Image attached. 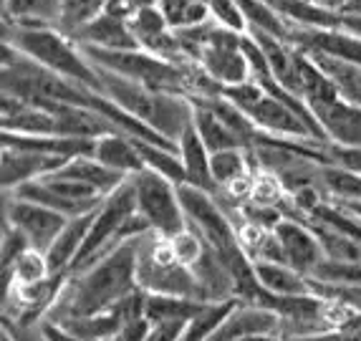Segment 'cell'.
Segmentation results:
<instances>
[{
  "label": "cell",
  "instance_id": "cell-27",
  "mask_svg": "<svg viewBox=\"0 0 361 341\" xmlns=\"http://www.w3.org/2000/svg\"><path fill=\"white\" fill-rule=\"evenodd\" d=\"M111 0H63V13H61L59 28L71 36L78 28H84L86 23L102 16L109 8Z\"/></svg>",
  "mask_w": 361,
  "mask_h": 341
},
{
  "label": "cell",
  "instance_id": "cell-33",
  "mask_svg": "<svg viewBox=\"0 0 361 341\" xmlns=\"http://www.w3.org/2000/svg\"><path fill=\"white\" fill-rule=\"evenodd\" d=\"M283 341H361V326H356V329H326L306 336H290Z\"/></svg>",
  "mask_w": 361,
  "mask_h": 341
},
{
  "label": "cell",
  "instance_id": "cell-23",
  "mask_svg": "<svg viewBox=\"0 0 361 341\" xmlns=\"http://www.w3.org/2000/svg\"><path fill=\"white\" fill-rule=\"evenodd\" d=\"M243 304V299H225V301H207L197 313H195L190 321H187V329L182 341H205L212 331L230 316V313Z\"/></svg>",
  "mask_w": 361,
  "mask_h": 341
},
{
  "label": "cell",
  "instance_id": "cell-26",
  "mask_svg": "<svg viewBox=\"0 0 361 341\" xmlns=\"http://www.w3.org/2000/svg\"><path fill=\"white\" fill-rule=\"evenodd\" d=\"M290 200V192L286 187V182L278 177L273 169L260 167L253 174V190H250V200L247 203L263 205V208H283Z\"/></svg>",
  "mask_w": 361,
  "mask_h": 341
},
{
  "label": "cell",
  "instance_id": "cell-6",
  "mask_svg": "<svg viewBox=\"0 0 361 341\" xmlns=\"http://www.w3.org/2000/svg\"><path fill=\"white\" fill-rule=\"evenodd\" d=\"M243 114L258 126V132L268 134V137L295 139V142H311L313 139L316 142V137H313V132L308 129L306 121L288 104L281 102L278 96L268 94V91H263Z\"/></svg>",
  "mask_w": 361,
  "mask_h": 341
},
{
  "label": "cell",
  "instance_id": "cell-14",
  "mask_svg": "<svg viewBox=\"0 0 361 341\" xmlns=\"http://www.w3.org/2000/svg\"><path fill=\"white\" fill-rule=\"evenodd\" d=\"M97 210L84 213V215L68 217V222L63 225V230L59 233V238L54 240V246L46 251L49 256V265L54 273H68L73 265V261L78 258L81 248L86 243V235L91 230V222H94Z\"/></svg>",
  "mask_w": 361,
  "mask_h": 341
},
{
  "label": "cell",
  "instance_id": "cell-31",
  "mask_svg": "<svg viewBox=\"0 0 361 341\" xmlns=\"http://www.w3.org/2000/svg\"><path fill=\"white\" fill-rule=\"evenodd\" d=\"M3 331L13 341H49V336L43 334L41 323H23L11 316H3Z\"/></svg>",
  "mask_w": 361,
  "mask_h": 341
},
{
  "label": "cell",
  "instance_id": "cell-5",
  "mask_svg": "<svg viewBox=\"0 0 361 341\" xmlns=\"http://www.w3.org/2000/svg\"><path fill=\"white\" fill-rule=\"evenodd\" d=\"M3 222H11L28 238V243L38 251H49L54 240L63 230L68 217L63 213L46 208V205L30 203V200L16 198L13 192L3 190Z\"/></svg>",
  "mask_w": 361,
  "mask_h": 341
},
{
  "label": "cell",
  "instance_id": "cell-11",
  "mask_svg": "<svg viewBox=\"0 0 361 341\" xmlns=\"http://www.w3.org/2000/svg\"><path fill=\"white\" fill-rule=\"evenodd\" d=\"M247 334H281V316L268 306L243 301L205 341H238Z\"/></svg>",
  "mask_w": 361,
  "mask_h": 341
},
{
  "label": "cell",
  "instance_id": "cell-15",
  "mask_svg": "<svg viewBox=\"0 0 361 341\" xmlns=\"http://www.w3.org/2000/svg\"><path fill=\"white\" fill-rule=\"evenodd\" d=\"M94 157L99 162H104L106 167L116 169L121 174H134L139 169H145V160L139 155V147L134 142V137L124 132H111V134H104L94 142Z\"/></svg>",
  "mask_w": 361,
  "mask_h": 341
},
{
  "label": "cell",
  "instance_id": "cell-25",
  "mask_svg": "<svg viewBox=\"0 0 361 341\" xmlns=\"http://www.w3.org/2000/svg\"><path fill=\"white\" fill-rule=\"evenodd\" d=\"M207 301L197 299H185V296H164V294H147L145 301V313L152 323L164 321V318H190L205 306Z\"/></svg>",
  "mask_w": 361,
  "mask_h": 341
},
{
  "label": "cell",
  "instance_id": "cell-36",
  "mask_svg": "<svg viewBox=\"0 0 361 341\" xmlns=\"http://www.w3.org/2000/svg\"><path fill=\"white\" fill-rule=\"evenodd\" d=\"M134 3V11H139V8H157L159 6V0H132Z\"/></svg>",
  "mask_w": 361,
  "mask_h": 341
},
{
  "label": "cell",
  "instance_id": "cell-8",
  "mask_svg": "<svg viewBox=\"0 0 361 341\" xmlns=\"http://www.w3.org/2000/svg\"><path fill=\"white\" fill-rule=\"evenodd\" d=\"M273 230H276L278 240L283 246L288 265H293L295 270H301L303 275H313L316 268L326 261V253L319 235L313 233L311 225L303 222L301 217L286 215Z\"/></svg>",
  "mask_w": 361,
  "mask_h": 341
},
{
  "label": "cell",
  "instance_id": "cell-22",
  "mask_svg": "<svg viewBox=\"0 0 361 341\" xmlns=\"http://www.w3.org/2000/svg\"><path fill=\"white\" fill-rule=\"evenodd\" d=\"M3 296L13 288V283H41L54 275L49 265V256L38 248H28L13 261L11 268H3Z\"/></svg>",
  "mask_w": 361,
  "mask_h": 341
},
{
  "label": "cell",
  "instance_id": "cell-9",
  "mask_svg": "<svg viewBox=\"0 0 361 341\" xmlns=\"http://www.w3.org/2000/svg\"><path fill=\"white\" fill-rule=\"evenodd\" d=\"M288 43L301 51H319V54L336 56L361 64V38L343 28H308V25H290Z\"/></svg>",
  "mask_w": 361,
  "mask_h": 341
},
{
  "label": "cell",
  "instance_id": "cell-10",
  "mask_svg": "<svg viewBox=\"0 0 361 341\" xmlns=\"http://www.w3.org/2000/svg\"><path fill=\"white\" fill-rule=\"evenodd\" d=\"M66 162L68 160H63V157H49L28 150H16V147H3V155H0L3 190H16V187L25 185L30 180H41L46 174L63 167Z\"/></svg>",
  "mask_w": 361,
  "mask_h": 341
},
{
  "label": "cell",
  "instance_id": "cell-20",
  "mask_svg": "<svg viewBox=\"0 0 361 341\" xmlns=\"http://www.w3.org/2000/svg\"><path fill=\"white\" fill-rule=\"evenodd\" d=\"M195 129L200 132L202 142L207 144L210 152H223V150H233V147H245L243 137L235 132L233 126L215 112L207 104L195 102Z\"/></svg>",
  "mask_w": 361,
  "mask_h": 341
},
{
  "label": "cell",
  "instance_id": "cell-13",
  "mask_svg": "<svg viewBox=\"0 0 361 341\" xmlns=\"http://www.w3.org/2000/svg\"><path fill=\"white\" fill-rule=\"evenodd\" d=\"M177 152H180L182 167H185L187 182L195 187H202V190L217 195V185L212 180V167H210V157L212 152L207 150V144L202 142L200 132L195 129V121L187 126L182 137L177 139Z\"/></svg>",
  "mask_w": 361,
  "mask_h": 341
},
{
  "label": "cell",
  "instance_id": "cell-2",
  "mask_svg": "<svg viewBox=\"0 0 361 341\" xmlns=\"http://www.w3.org/2000/svg\"><path fill=\"white\" fill-rule=\"evenodd\" d=\"M3 43H11L28 59L38 61L41 66L71 78L76 84L102 91V78H99L97 66L81 51V46L61 28H54V25L30 28V25H16L3 20Z\"/></svg>",
  "mask_w": 361,
  "mask_h": 341
},
{
  "label": "cell",
  "instance_id": "cell-1",
  "mask_svg": "<svg viewBox=\"0 0 361 341\" xmlns=\"http://www.w3.org/2000/svg\"><path fill=\"white\" fill-rule=\"evenodd\" d=\"M139 238H129L104 253L91 265L68 273V281L61 291L59 301L51 309L46 318L61 321L73 316H94L102 313L127 296H132L139 288L137 283V256H139Z\"/></svg>",
  "mask_w": 361,
  "mask_h": 341
},
{
  "label": "cell",
  "instance_id": "cell-37",
  "mask_svg": "<svg viewBox=\"0 0 361 341\" xmlns=\"http://www.w3.org/2000/svg\"><path fill=\"white\" fill-rule=\"evenodd\" d=\"M0 341H13V339H11V336L6 334V331H3V339H0Z\"/></svg>",
  "mask_w": 361,
  "mask_h": 341
},
{
  "label": "cell",
  "instance_id": "cell-16",
  "mask_svg": "<svg viewBox=\"0 0 361 341\" xmlns=\"http://www.w3.org/2000/svg\"><path fill=\"white\" fill-rule=\"evenodd\" d=\"M255 278L273 296H306L311 294V278L288 263L276 261H253Z\"/></svg>",
  "mask_w": 361,
  "mask_h": 341
},
{
  "label": "cell",
  "instance_id": "cell-29",
  "mask_svg": "<svg viewBox=\"0 0 361 341\" xmlns=\"http://www.w3.org/2000/svg\"><path fill=\"white\" fill-rule=\"evenodd\" d=\"M33 248L28 243L23 233H20L18 227H13L11 222H3V238H0V270L3 268H11L13 261L20 256L23 251Z\"/></svg>",
  "mask_w": 361,
  "mask_h": 341
},
{
  "label": "cell",
  "instance_id": "cell-7",
  "mask_svg": "<svg viewBox=\"0 0 361 341\" xmlns=\"http://www.w3.org/2000/svg\"><path fill=\"white\" fill-rule=\"evenodd\" d=\"M137 283L147 294L185 296V299L202 301L200 286H197V281H195V273L187 268V265H182L180 261H177V263H154L149 256H145V253L139 251Z\"/></svg>",
  "mask_w": 361,
  "mask_h": 341
},
{
  "label": "cell",
  "instance_id": "cell-12",
  "mask_svg": "<svg viewBox=\"0 0 361 341\" xmlns=\"http://www.w3.org/2000/svg\"><path fill=\"white\" fill-rule=\"evenodd\" d=\"M71 38L78 46H94V48H142L139 41L134 38L129 18L116 16V13L104 11L102 16L86 23L84 28H78L71 33Z\"/></svg>",
  "mask_w": 361,
  "mask_h": 341
},
{
  "label": "cell",
  "instance_id": "cell-18",
  "mask_svg": "<svg viewBox=\"0 0 361 341\" xmlns=\"http://www.w3.org/2000/svg\"><path fill=\"white\" fill-rule=\"evenodd\" d=\"M56 174H63V177H73V180H81L86 185L97 187L102 192L104 198H106L109 192H114L119 185L129 180L127 174L116 172V169L106 167L104 162H99L94 155H81V157H73L68 160L63 167L56 169Z\"/></svg>",
  "mask_w": 361,
  "mask_h": 341
},
{
  "label": "cell",
  "instance_id": "cell-4",
  "mask_svg": "<svg viewBox=\"0 0 361 341\" xmlns=\"http://www.w3.org/2000/svg\"><path fill=\"white\" fill-rule=\"evenodd\" d=\"M243 36L238 30L228 28V25L217 23L212 25L210 41L200 51L197 66L207 73L210 81H215L220 89L235 84H245L253 78V68L247 61L245 51H243Z\"/></svg>",
  "mask_w": 361,
  "mask_h": 341
},
{
  "label": "cell",
  "instance_id": "cell-28",
  "mask_svg": "<svg viewBox=\"0 0 361 341\" xmlns=\"http://www.w3.org/2000/svg\"><path fill=\"white\" fill-rule=\"evenodd\" d=\"M169 240H172V248H175V253H177V261H180L182 265H187V268H192L200 258L207 253V248H210L207 240L200 235V230H195L190 222H187L185 230L172 235Z\"/></svg>",
  "mask_w": 361,
  "mask_h": 341
},
{
  "label": "cell",
  "instance_id": "cell-34",
  "mask_svg": "<svg viewBox=\"0 0 361 341\" xmlns=\"http://www.w3.org/2000/svg\"><path fill=\"white\" fill-rule=\"evenodd\" d=\"M41 329H43V334L49 336V341H86V339H81V336L66 331L63 326H61V323L51 321V318H43Z\"/></svg>",
  "mask_w": 361,
  "mask_h": 341
},
{
  "label": "cell",
  "instance_id": "cell-35",
  "mask_svg": "<svg viewBox=\"0 0 361 341\" xmlns=\"http://www.w3.org/2000/svg\"><path fill=\"white\" fill-rule=\"evenodd\" d=\"M338 28L351 30L361 38V13H338Z\"/></svg>",
  "mask_w": 361,
  "mask_h": 341
},
{
  "label": "cell",
  "instance_id": "cell-3",
  "mask_svg": "<svg viewBox=\"0 0 361 341\" xmlns=\"http://www.w3.org/2000/svg\"><path fill=\"white\" fill-rule=\"evenodd\" d=\"M129 180H132L134 192H137L139 215L149 222L154 233L172 238L180 230H185L187 215L185 208H182L177 182H172L169 177H164L162 172H157L152 167L129 174Z\"/></svg>",
  "mask_w": 361,
  "mask_h": 341
},
{
  "label": "cell",
  "instance_id": "cell-21",
  "mask_svg": "<svg viewBox=\"0 0 361 341\" xmlns=\"http://www.w3.org/2000/svg\"><path fill=\"white\" fill-rule=\"evenodd\" d=\"M210 167H212V180H215L217 190H225V187L233 185L235 180H243L247 174L258 172L260 164L255 162L253 152L247 150V147H233V150L212 152Z\"/></svg>",
  "mask_w": 361,
  "mask_h": 341
},
{
  "label": "cell",
  "instance_id": "cell-24",
  "mask_svg": "<svg viewBox=\"0 0 361 341\" xmlns=\"http://www.w3.org/2000/svg\"><path fill=\"white\" fill-rule=\"evenodd\" d=\"M321 187L334 203H361V174L338 164H321Z\"/></svg>",
  "mask_w": 361,
  "mask_h": 341
},
{
  "label": "cell",
  "instance_id": "cell-32",
  "mask_svg": "<svg viewBox=\"0 0 361 341\" xmlns=\"http://www.w3.org/2000/svg\"><path fill=\"white\" fill-rule=\"evenodd\" d=\"M187 329L185 318H164V321L152 323L149 339L147 341H182Z\"/></svg>",
  "mask_w": 361,
  "mask_h": 341
},
{
  "label": "cell",
  "instance_id": "cell-17",
  "mask_svg": "<svg viewBox=\"0 0 361 341\" xmlns=\"http://www.w3.org/2000/svg\"><path fill=\"white\" fill-rule=\"evenodd\" d=\"M306 54L326 73V78L336 86L338 96H341L343 102H349L361 109V64L336 59V56H329V54H319V51H306Z\"/></svg>",
  "mask_w": 361,
  "mask_h": 341
},
{
  "label": "cell",
  "instance_id": "cell-19",
  "mask_svg": "<svg viewBox=\"0 0 361 341\" xmlns=\"http://www.w3.org/2000/svg\"><path fill=\"white\" fill-rule=\"evenodd\" d=\"M63 0H3V20L16 25H54L59 28Z\"/></svg>",
  "mask_w": 361,
  "mask_h": 341
},
{
  "label": "cell",
  "instance_id": "cell-30",
  "mask_svg": "<svg viewBox=\"0 0 361 341\" xmlns=\"http://www.w3.org/2000/svg\"><path fill=\"white\" fill-rule=\"evenodd\" d=\"M207 6H210L212 18L217 23L228 25L238 33H247V20L243 16L240 6H238V0H207Z\"/></svg>",
  "mask_w": 361,
  "mask_h": 341
}]
</instances>
